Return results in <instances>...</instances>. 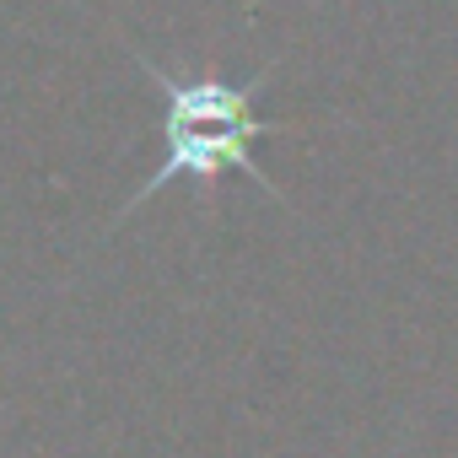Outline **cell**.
I'll return each instance as SVG.
<instances>
[{
  "mask_svg": "<svg viewBox=\"0 0 458 458\" xmlns=\"http://www.w3.org/2000/svg\"><path fill=\"white\" fill-rule=\"evenodd\" d=\"M135 60L151 76V87L162 92V130H233V135H249V140L292 130V124H276V119L254 114V98L270 87V71H259L249 81H221V76H178V71L157 65L151 55H140V49H135Z\"/></svg>",
  "mask_w": 458,
  "mask_h": 458,
  "instance_id": "obj_1",
  "label": "cell"
},
{
  "mask_svg": "<svg viewBox=\"0 0 458 458\" xmlns=\"http://www.w3.org/2000/svg\"><path fill=\"white\" fill-rule=\"evenodd\" d=\"M254 146H259V140L233 135V130H162V162H157L151 178L119 205V221H124L130 210H140V205H146L157 189H167L173 178H199V183H210V178H221V173H243V178H254L270 199H281V189H276L270 173L259 167Z\"/></svg>",
  "mask_w": 458,
  "mask_h": 458,
  "instance_id": "obj_2",
  "label": "cell"
}]
</instances>
